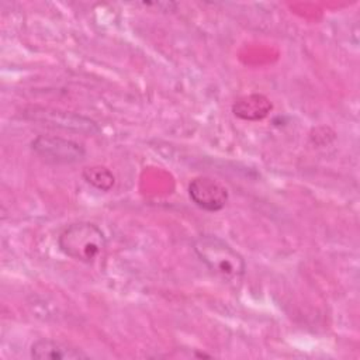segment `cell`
Returning a JSON list of instances; mask_svg holds the SVG:
<instances>
[{
    "instance_id": "4",
    "label": "cell",
    "mask_w": 360,
    "mask_h": 360,
    "mask_svg": "<svg viewBox=\"0 0 360 360\" xmlns=\"http://www.w3.org/2000/svg\"><path fill=\"white\" fill-rule=\"evenodd\" d=\"M31 149L45 162L55 165L77 163L86 155L84 148L79 142L53 135L37 136L31 142Z\"/></svg>"
},
{
    "instance_id": "2",
    "label": "cell",
    "mask_w": 360,
    "mask_h": 360,
    "mask_svg": "<svg viewBox=\"0 0 360 360\" xmlns=\"http://www.w3.org/2000/svg\"><path fill=\"white\" fill-rule=\"evenodd\" d=\"M58 246L63 255L73 260L93 263L105 249L107 239L96 224L79 221L68 225L60 232Z\"/></svg>"
},
{
    "instance_id": "3",
    "label": "cell",
    "mask_w": 360,
    "mask_h": 360,
    "mask_svg": "<svg viewBox=\"0 0 360 360\" xmlns=\"http://www.w3.org/2000/svg\"><path fill=\"white\" fill-rule=\"evenodd\" d=\"M25 118L41 122L44 125L59 128L63 131H70L76 134H86V135H94L100 132V128L96 121L76 114L70 111H62L55 108H44V107H32L25 111Z\"/></svg>"
},
{
    "instance_id": "8",
    "label": "cell",
    "mask_w": 360,
    "mask_h": 360,
    "mask_svg": "<svg viewBox=\"0 0 360 360\" xmlns=\"http://www.w3.org/2000/svg\"><path fill=\"white\" fill-rule=\"evenodd\" d=\"M82 177L89 186L104 193L110 191L115 184V177L112 172L105 166L94 165V166L84 167L82 172Z\"/></svg>"
},
{
    "instance_id": "1",
    "label": "cell",
    "mask_w": 360,
    "mask_h": 360,
    "mask_svg": "<svg viewBox=\"0 0 360 360\" xmlns=\"http://www.w3.org/2000/svg\"><path fill=\"white\" fill-rule=\"evenodd\" d=\"M193 250L201 263L226 283L236 284L246 273L243 256L219 236L211 233L197 236Z\"/></svg>"
},
{
    "instance_id": "7",
    "label": "cell",
    "mask_w": 360,
    "mask_h": 360,
    "mask_svg": "<svg viewBox=\"0 0 360 360\" xmlns=\"http://www.w3.org/2000/svg\"><path fill=\"white\" fill-rule=\"evenodd\" d=\"M273 110L271 101L259 93L246 94L235 100L232 104V112L245 121H259L266 118Z\"/></svg>"
},
{
    "instance_id": "6",
    "label": "cell",
    "mask_w": 360,
    "mask_h": 360,
    "mask_svg": "<svg viewBox=\"0 0 360 360\" xmlns=\"http://www.w3.org/2000/svg\"><path fill=\"white\" fill-rule=\"evenodd\" d=\"M31 357L38 360H77L87 359L80 349L53 339H38L31 345Z\"/></svg>"
},
{
    "instance_id": "5",
    "label": "cell",
    "mask_w": 360,
    "mask_h": 360,
    "mask_svg": "<svg viewBox=\"0 0 360 360\" xmlns=\"http://www.w3.org/2000/svg\"><path fill=\"white\" fill-rule=\"evenodd\" d=\"M190 200L208 212L221 211L228 201V190L218 180L208 176L194 177L188 184Z\"/></svg>"
}]
</instances>
